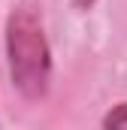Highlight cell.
Listing matches in <instances>:
<instances>
[{"instance_id": "1", "label": "cell", "mask_w": 127, "mask_h": 130, "mask_svg": "<svg viewBox=\"0 0 127 130\" xmlns=\"http://www.w3.org/2000/svg\"><path fill=\"white\" fill-rule=\"evenodd\" d=\"M6 61L9 79L24 100H42L52 79V48L42 15L30 3H18L6 18Z\"/></svg>"}, {"instance_id": "2", "label": "cell", "mask_w": 127, "mask_h": 130, "mask_svg": "<svg viewBox=\"0 0 127 130\" xmlns=\"http://www.w3.org/2000/svg\"><path fill=\"white\" fill-rule=\"evenodd\" d=\"M103 127L106 130H127V103L112 106V109L103 115Z\"/></svg>"}]
</instances>
